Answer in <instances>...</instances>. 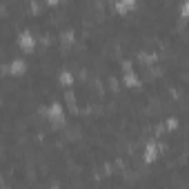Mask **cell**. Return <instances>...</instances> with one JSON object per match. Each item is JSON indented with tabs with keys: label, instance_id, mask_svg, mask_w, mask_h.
I'll return each mask as SVG.
<instances>
[{
	"label": "cell",
	"instance_id": "obj_1",
	"mask_svg": "<svg viewBox=\"0 0 189 189\" xmlns=\"http://www.w3.org/2000/svg\"><path fill=\"white\" fill-rule=\"evenodd\" d=\"M20 42L25 45V47H31V38H29V33H22V38H20Z\"/></svg>",
	"mask_w": 189,
	"mask_h": 189
},
{
	"label": "cell",
	"instance_id": "obj_2",
	"mask_svg": "<svg viewBox=\"0 0 189 189\" xmlns=\"http://www.w3.org/2000/svg\"><path fill=\"white\" fill-rule=\"evenodd\" d=\"M182 11H185V14H189V5H185V7H182Z\"/></svg>",
	"mask_w": 189,
	"mask_h": 189
}]
</instances>
